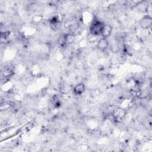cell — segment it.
<instances>
[{"label": "cell", "mask_w": 152, "mask_h": 152, "mask_svg": "<svg viewBox=\"0 0 152 152\" xmlns=\"http://www.w3.org/2000/svg\"><path fill=\"white\" fill-rule=\"evenodd\" d=\"M86 90V86L84 83H80L76 84L74 88H73V92L77 96H80L83 94Z\"/></svg>", "instance_id": "6"}, {"label": "cell", "mask_w": 152, "mask_h": 152, "mask_svg": "<svg viewBox=\"0 0 152 152\" xmlns=\"http://www.w3.org/2000/svg\"><path fill=\"white\" fill-rule=\"evenodd\" d=\"M104 24V23L99 19H93L89 27L90 33L94 36L101 35Z\"/></svg>", "instance_id": "1"}, {"label": "cell", "mask_w": 152, "mask_h": 152, "mask_svg": "<svg viewBox=\"0 0 152 152\" xmlns=\"http://www.w3.org/2000/svg\"><path fill=\"white\" fill-rule=\"evenodd\" d=\"M58 45L61 48H64L67 45L66 43V34H61L58 39Z\"/></svg>", "instance_id": "8"}, {"label": "cell", "mask_w": 152, "mask_h": 152, "mask_svg": "<svg viewBox=\"0 0 152 152\" xmlns=\"http://www.w3.org/2000/svg\"><path fill=\"white\" fill-rule=\"evenodd\" d=\"M140 27L143 29H148L152 25V19L149 15H144L139 21Z\"/></svg>", "instance_id": "2"}, {"label": "cell", "mask_w": 152, "mask_h": 152, "mask_svg": "<svg viewBox=\"0 0 152 152\" xmlns=\"http://www.w3.org/2000/svg\"><path fill=\"white\" fill-rule=\"evenodd\" d=\"M112 116L113 119L118 120V119H121L123 117H124L125 115V112L124 109L121 108H115L112 111Z\"/></svg>", "instance_id": "5"}, {"label": "cell", "mask_w": 152, "mask_h": 152, "mask_svg": "<svg viewBox=\"0 0 152 152\" xmlns=\"http://www.w3.org/2000/svg\"><path fill=\"white\" fill-rule=\"evenodd\" d=\"M112 29H113L112 27L110 24H105L103 28L102 34H101V36H102V37L107 39L110 36V34H112Z\"/></svg>", "instance_id": "7"}, {"label": "cell", "mask_w": 152, "mask_h": 152, "mask_svg": "<svg viewBox=\"0 0 152 152\" xmlns=\"http://www.w3.org/2000/svg\"><path fill=\"white\" fill-rule=\"evenodd\" d=\"M97 48L102 51V52H104V51H106L108 48H109V42L107 40V39H106V38H101L97 42Z\"/></svg>", "instance_id": "4"}, {"label": "cell", "mask_w": 152, "mask_h": 152, "mask_svg": "<svg viewBox=\"0 0 152 152\" xmlns=\"http://www.w3.org/2000/svg\"><path fill=\"white\" fill-rule=\"evenodd\" d=\"M49 26L53 30H58L61 28V23L58 17H52L49 20Z\"/></svg>", "instance_id": "3"}]
</instances>
